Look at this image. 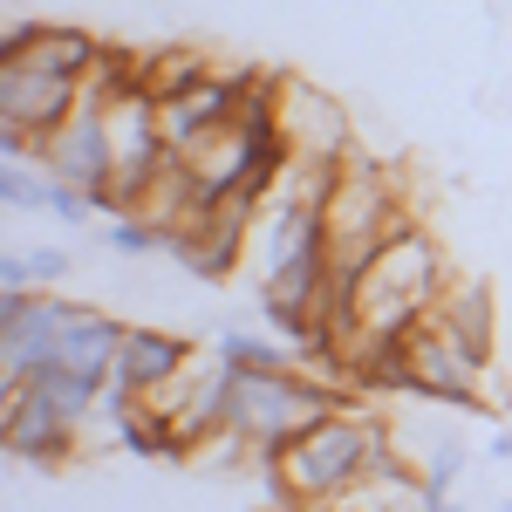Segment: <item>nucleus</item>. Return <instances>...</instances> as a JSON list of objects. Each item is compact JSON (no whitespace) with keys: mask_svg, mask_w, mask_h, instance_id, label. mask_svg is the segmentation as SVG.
Segmentation results:
<instances>
[{"mask_svg":"<svg viewBox=\"0 0 512 512\" xmlns=\"http://www.w3.org/2000/svg\"><path fill=\"white\" fill-rule=\"evenodd\" d=\"M369 472H410L403 458L390 451V431L376 417H328L308 437H294L267 465V485H274L280 506H335L349 499Z\"/></svg>","mask_w":512,"mask_h":512,"instance_id":"f257e3e1","label":"nucleus"},{"mask_svg":"<svg viewBox=\"0 0 512 512\" xmlns=\"http://www.w3.org/2000/svg\"><path fill=\"white\" fill-rule=\"evenodd\" d=\"M437 301H444V260H437V246L410 219L383 239V253L362 267L355 280V315H362V342H396V335H410L417 321L437 315Z\"/></svg>","mask_w":512,"mask_h":512,"instance_id":"f03ea898","label":"nucleus"},{"mask_svg":"<svg viewBox=\"0 0 512 512\" xmlns=\"http://www.w3.org/2000/svg\"><path fill=\"white\" fill-rule=\"evenodd\" d=\"M342 383H321L308 369H260V376H233V417L226 437L253 444L260 465H274L294 437H308L315 424L342 417Z\"/></svg>","mask_w":512,"mask_h":512,"instance_id":"7ed1b4c3","label":"nucleus"},{"mask_svg":"<svg viewBox=\"0 0 512 512\" xmlns=\"http://www.w3.org/2000/svg\"><path fill=\"white\" fill-rule=\"evenodd\" d=\"M35 158H41V171H48L55 185H76V192L103 198L110 185H117V137H110V96L82 89L76 117L62 123V130H48Z\"/></svg>","mask_w":512,"mask_h":512,"instance_id":"20e7f679","label":"nucleus"},{"mask_svg":"<svg viewBox=\"0 0 512 512\" xmlns=\"http://www.w3.org/2000/svg\"><path fill=\"white\" fill-rule=\"evenodd\" d=\"M82 315V301L35 294V287H0V383H28L62 355V328Z\"/></svg>","mask_w":512,"mask_h":512,"instance_id":"39448f33","label":"nucleus"},{"mask_svg":"<svg viewBox=\"0 0 512 512\" xmlns=\"http://www.w3.org/2000/svg\"><path fill=\"white\" fill-rule=\"evenodd\" d=\"M280 130L294 144V158H315V164H349L355 158V123L349 110L315 89L301 76H280Z\"/></svg>","mask_w":512,"mask_h":512,"instance_id":"423d86ee","label":"nucleus"},{"mask_svg":"<svg viewBox=\"0 0 512 512\" xmlns=\"http://www.w3.org/2000/svg\"><path fill=\"white\" fill-rule=\"evenodd\" d=\"M492 355H478L444 315L417 321L410 328V369H417V396H437V403H472L478 376H485Z\"/></svg>","mask_w":512,"mask_h":512,"instance_id":"0eeeda50","label":"nucleus"},{"mask_svg":"<svg viewBox=\"0 0 512 512\" xmlns=\"http://www.w3.org/2000/svg\"><path fill=\"white\" fill-rule=\"evenodd\" d=\"M0 437H7V458H28V465H69L76 458L82 424L69 410H55L41 390L14 383L7 403H0Z\"/></svg>","mask_w":512,"mask_h":512,"instance_id":"6e6552de","label":"nucleus"},{"mask_svg":"<svg viewBox=\"0 0 512 512\" xmlns=\"http://www.w3.org/2000/svg\"><path fill=\"white\" fill-rule=\"evenodd\" d=\"M82 89L89 82H62V76H41L35 62H0V123H21V130H62V123L76 117Z\"/></svg>","mask_w":512,"mask_h":512,"instance_id":"1a4fd4ad","label":"nucleus"},{"mask_svg":"<svg viewBox=\"0 0 512 512\" xmlns=\"http://www.w3.org/2000/svg\"><path fill=\"white\" fill-rule=\"evenodd\" d=\"M192 362H198V349L185 342V335H164V328H130L110 383H117V390H130V396H151V390H164L171 376H185Z\"/></svg>","mask_w":512,"mask_h":512,"instance_id":"9d476101","label":"nucleus"},{"mask_svg":"<svg viewBox=\"0 0 512 512\" xmlns=\"http://www.w3.org/2000/svg\"><path fill=\"white\" fill-rule=\"evenodd\" d=\"M123 328L117 315H103V308H82L69 328H62V369H76L82 383H96V390H110V376H117V355H123Z\"/></svg>","mask_w":512,"mask_h":512,"instance_id":"9b49d317","label":"nucleus"},{"mask_svg":"<svg viewBox=\"0 0 512 512\" xmlns=\"http://www.w3.org/2000/svg\"><path fill=\"white\" fill-rule=\"evenodd\" d=\"M21 62H35L41 76H62V82H89V76H96V62H103V41L89 35V28H48V21H41L35 48H28Z\"/></svg>","mask_w":512,"mask_h":512,"instance_id":"f8f14e48","label":"nucleus"},{"mask_svg":"<svg viewBox=\"0 0 512 512\" xmlns=\"http://www.w3.org/2000/svg\"><path fill=\"white\" fill-rule=\"evenodd\" d=\"M212 76V62L198 55V48H151L144 55V96H158V103H178L185 89Z\"/></svg>","mask_w":512,"mask_h":512,"instance_id":"ddd939ff","label":"nucleus"},{"mask_svg":"<svg viewBox=\"0 0 512 512\" xmlns=\"http://www.w3.org/2000/svg\"><path fill=\"white\" fill-rule=\"evenodd\" d=\"M437 315L451 321V328H458V335H465L478 355H492V294H485L478 280H472V287H444Z\"/></svg>","mask_w":512,"mask_h":512,"instance_id":"4468645a","label":"nucleus"},{"mask_svg":"<svg viewBox=\"0 0 512 512\" xmlns=\"http://www.w3.org/2000/svg\"><path fill=\"white\" fill-rule=\"evenodd\" d=\"M28 390H41L48 403H55V410H69L76 424H89V417L103 410V390H96V383H82L76 369H62V362H48V369H35V376H28Z\"/></svg>","mask_w":512,"mask_h":512,"instance_id":"2eb2a0df","label":"nucleus"},{"mask_svg":"<svg viewBox=\"0 0 512 512\" xmlns=\"http://www.w3.org/2000/svg\"><path fill=\"white\" fill-rule=\"evenodd\" d=\"M219 362L233 369V376H260V369H294V349H280V342H267V335H246V328H233V335H219Z\"/></svg>","mask_w":512,"mask_h":512,"instance_id":"dca6fc26","label":"nucleus"},{"mask_svg":"<svg viewBox=\"0 0 512 512\" xmlns=\"http://www.w3.org/2000/svg\"><path fill=\"white\" fill-rule=\"evenodd\" d=\"M48 198H55V178L41 171V158L0 164V205L7 212H48Z\"/></svg>","mask_w":512,"mask_h":512,"instance_id":"f3484780","label":"nucleus"},{"mask_svg":"<svg viewBox=\"0 0 512 512\" xmlns=\"http://www.w3.org/2000/svg\"><path fill=\"white\" fill-rule=\"evenodd\" d=\"M164 226L158 219H144V212H130V219H110V233H103V246L117 253V260H144V253H158L164 246Z\"/></svg>","mask_w":512,"mask_h":512,"instance_id":"a211bd4d","label":"nucleus"},{"mask_svg":"<svg viewBox=\"0 0 512 512\" xmlns=\"http://www.w3.org/2000/svg\"><path fill=\"white\" fill-rule=\"evenodd\" d=\"M458 465H465V451H458V444H437V451H431V465L417 472V492H424V506H431V499H451V485H458Z\"/></svg>","mask_w":512,"mask_h":512,"instance_id":"6ab92c4d","label":"nucleus"},{"mask_svg":"<svg viewBox=\"0 0 512 512\" xmlns=\"http://www.w3.org/2000/svg\"><path fill=\"white\" fill-rule=\"evenodd\" d=\"M103 205L89 192H76V185H55V198H48V219H62V226H89Z\"/></svg>","mask_w":512,"mask_h":512,"instance_id":"aec40b11","label":"nucleus"},{"mask_svg":"<svg viewBox=\"0 0 512 512\" xmlns=\"http://www.w3.org/2000/svg\"><path fill=\"white\" fill-rule=\"evenodd\" d=\"M28 260V287H55V280H69V253L62 246H35V253H21Z\"/></svg>","mask_w":512,"mask_h":512,"instance_id":"412c9836","label":"nucleus"},{"mask_svg":"<svg viewBox=\"0 0 512 512\" xmlns=\"http://www.w3.org/2000/svg\"><path fill=\"white\" fill-rule=\"evenodd\" d=\"M0 287H28V260H21V253L0 260Z\"/></svg>","mask_w":512,"mask_h":512,"instance_id":"4be33fe9","label":"nucleus"},{"mask_svg":"<svg viewBox=\"0 0 512 512\" xmlns=\"http://www.w3.org/2000/svg\"><path fill=\"white\" fill-rule=\"evenodd\" d=\"M485 451H492L499 465H512V431H492V444H485Z\"/></svg>","mask_w":512,"mask_h":512,"instance_id":"5701e85b","label":"nucleus"},{"mask_svg":"<svg viewBox=\"0 0 512 512\" xmlns=\"http://www.w3.org/2000/svg\"><path fill=\"white\" fill-rule=\"evenodd\" d=\"M424 512H465V506H458V499H431Z\"/></svg>","mask_w":512,"mask_h":512,"instance_id":"b1692460","label":"nucleus"},{"mask_svg":"<svg viewBox=\"0 0 512 512\" xmlns=\"http://www.w3.org/2000/svg\"><path fill=\"white\" fill-rule=\"evenodd\" d=\"M492 512H512V499H499V506H492Z\"/></svg>","mask_w":512,"mask_h":512,"instance_id":"393cba45","label":"nucleus"}]
</instances>
